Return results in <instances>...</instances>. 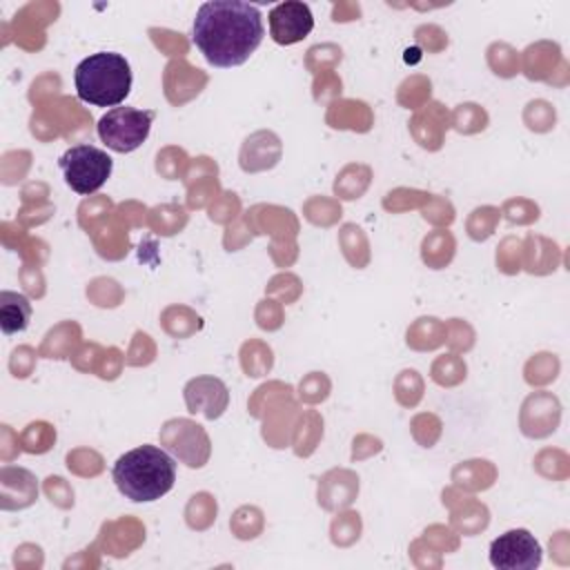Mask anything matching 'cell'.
<instances>
[{"label": "cell", "mask_w": 570, "mask_h": 570, "mask_svg": "<svg viewBox=\"0 0 570 570\" xmlns=\"http://www.w3.org/2000/svg\"><path fill=\"white\" fill-rule=\"evenodd\" d=\"M154 111L136 107H114L98 120L100 140L118 154H129L138 149L151 129Z\"/></svg>", "instance_id": "5"}, {"label": "cell", "mask_w": 570, "mask_h": 570, "mask_svg": "<svg viewBox=\"0 0 570 570\" xmlns=\"http://www.w3.org/2000/svg\"><path fill=\"white\" fill-rule=\"evenodd\" d=\"M31 318V303L24 294L2 292L0 294V327L4 334L22 332Z\"/></svg>", "instance_id": "8"}, {"label": "cell", "mask_w": 570, "mask_h": 570, "mask_svg": "<svg viewBox=\"0 0 570 570\" xmlns=\"http://www.w3.org/2000/svg\"><path fill=\"white\" fill-rule=\"evenodd\" d=\"M111 479L125 499L149 503L174 488L176 461L158 445H138L118 456Z\"/></svg>", "instance_id": "2"}, {"label": "cell", "mask_w": 570, "mask_h": 570, "mask_svg": "<svg viewBox=\"0 0 570 570\" xmlns=\"http://www.w3.org/2000/svg\"><path fill=\"white\" fill-rule=\"evenodd\" d=\"M263 36L261 9L240 0L203 2L191 24L194 45L209 65L220 69L247 62Z\"/></svg>", "instance_id": "1"}, {"label": "cell", "mask_w": 570, "mask_h": 570, "mask_svg": "<svg viewBox=\"0 0 570 570\" xmlns=\"http://www.w3.org/2000/svg\"><path fill=\"white\" fill-rule=\"evenodd\" d=\"M73 85L82 102L114 109L131 91V67L122 53L98 51L80 60Z\"/></svg>", "instance_id": "3"}, {"label": "cell", "mask_w": 570, "mask_h": 570, "mask_svg": "<svg viewBox=\"0 0 570 570\" xmlns=\"http://www.w3.org/2000/svg\"><path fill=\"white\" fill-rule=\"evenodd\" d=\"M269 36L278 45L301 42L314 29L312 9L305 2L287 0L269 11Z\"/></svg>", "instance_id": "7"}, {"label": "cell", "mask_w": 570, "mask_h": 570, "mask_svg": "<svg viewBox=\"0 0 570 570\" xmlns=\"http://www.w3.org/2000/svg\"><path fill=\"white\" fill-rule=\"evenodd\" d=\"M541 559L539 541L523 528L508 530L490 543V563L499 570H534L541 566Z\"/></svg>", "instance_id": "6"}, {"label": "cell", "mask_w": 570, "mask_h": 570, "mask_svg": "<svg viewBox=\"0 0 570 570\" xmlns=\"http://www.w3.org/2000/svg\"><path fill=\"white\" fill-rule=\"evenodd\" d=\"M220 381L218 379H212V376H198V379H191L185 387V399H187V405L191 412L200 410L207 419H216L223 414L225 405L218 403V401H212V390L218 385Z\"/></svg>", "instance_id": "9"}, {"label": "cell", "mask_w": 570, "mask_h": 570, "mask_svg": "<svg viewBox=\"0 0 570 570\" xmlns=\"http://www.w3.org/2000/svg\"><path fill=\"white\" fill-rule=\"evenodd\" d=\"M58 165L67 187H71L76 194H82V196L98 191L107 183L114 169V160L109 158V154L87 142L69 147L60 156Z\"/></svg>", "instance_id": "4"}]
</instances>
